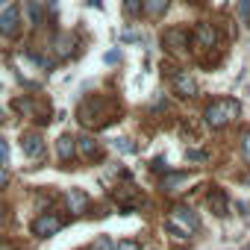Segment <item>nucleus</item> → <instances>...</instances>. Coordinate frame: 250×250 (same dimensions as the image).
Here are the masks:
<instances>
[{
	"label": "nucleus",
	"instance_id": "obj_1",
	"mask_svg": "<svg viewBox=\"0 0 250 250\" xmlns=\"http://www.w3.org/2000/svg\"><path fill=\"white\" fill-rule=\"evenodd\" d=\"M238 112H241V106H238L235 97H215L212 103H206L203 121L209 124L212 130H224V127H229V124L238 118Z\"/></svg>",
	"mask_w": 250,
	"mask_h": 250
},
{
	"label": "nucleus",
	"instance_id": "obj_2",
	"mask_svg": "<svg viewBox=\"0 0 250 250\" xmlns=\"http://www.w3.org/2000/svg\"><path fill=\"white\" fill-rule=\"evenodd\" d=\"M165 229L174 232V235H180V238H188L191 232L200 229V221H197V215L188 206H174L171 215H168V221H165Z\"/></svg>",
	"mask_w": 250,
	"mask_h": 250
},
{
	"label": "nucleus",
	"instance_id": "obj_3",
	"mask_svg": "<svg viewBox=\"0 0 250 250\" xmlns=\"http://www.w3.org/2000/svg\"><path fill=\"white\" fill-rule=\"evenodd\" d=\"M106 100L103 97H88L80 103V124H85V127H100V124H106Z\"/></svg>",
	"mask_w": 250,
	"mask_h": 250
},
{
	"label": "nucleus",
	"instance_id": "obj_4",
	"mask_svg": "<svg viewBox=\"0 0 250 250\" xmlns=\"http://www.w3.org/2000/svg\"><path fill=\"white\" fill-rule=\"evenodd\" d=\"M191 42H194V47H197V50H215V47H218V42H221L218 27H215V24H209V21L197 24V27H194V33H191Z\"/></svg>",
	"mask_w": 250,
	"mask_h": 250
},
{
	"label": "nucleus",
	"instance_id": "obj_5",
	"mask_svg": "<svg viewBox=\"0 0 250 250\" xmlns=\"http://www.w3.org/2000/svg\"><path fill=\"white\" fill-rule=\"evenodd\" d=\"M188 44H191V33L186 27H168L162 33V47L171 53H183V50H188Z\"/></svg>",
	"mask_w": 250,
	"mask_h": 250
},
{
	"label": "nucleus",
	"instance_id": "obj_6",
	"mask_svg": "<svg viewBox=\"0 0 250 250\" xmlns=\"http://www.w3.org/2000/svg\"><path fill=\"white\" fill-rule=\"evenodd\" d=\"M62 227H65V221H62L59 215H53V212H42V215L33 221V235H39V238H50V235H56Z\"/></svg>",
	"mask_w": 250,
	"mask_h": 250
},
{
	"label": "nucleus",
	"instance_id": "obj_7",
	"mask_svg": "<svg viewBox=\"0 0 250 250\" xmlns=\"http://www.w3.org/2000/svg\"><path fill=\"white\" fill-rule=\"evenodd\" d=\"M21 30V9L6 3L3 12H0V36H6V39H15Z\"/></svg>",
	"mask_w": 250,
	"mask_h": 250
},
{
	"label": "nucleus",
	"instance_id": "obj_8",
	"mask_svg": "<svg viewBox=\"0 0 250 250\" xmlns=\"http://www.w3.org/2000/svg\"><path fill=\"white\" fill-rule=\"evenodd\" d=\"M174 91L180 94V97H194L197 94V80L188 74V71H180V74H174Z\"/></svg>",
	"mask_w": 250,
	"mask_h": 250
},
{
	"label": "nucleus",
	"instance_id": "obj_9",
	"mask_svg": "<svg viewBox=\"0 0 250 250\" xmlns=\"http://www.w3.org/2000/svg\"><path fill=\"white\" fill-rule=\"evenodd\" d=\"M21 147H24V153H27L30 159H42V156H44V139H42L39 133H27V136L21 139Z\"/></svg>",
	"mask_w": 250,
	"mask_h": 250
},
{
	"label": "nucleus",
	"instance_id": "obj_10",
	"mask_svg": "<svg viewBox=\"0 0 250 250\" xmlns=\"http://www.w3.org/2000/svg\"><path fill=\"white\" fill-rule=\"evenodd\" d=\"M206 203H209V209L215 212V215H227V194H224V188H218V186H212L209 191H206Z\"/></svg>",
	"mask_w": 250,
	"mask_h": 250
},
{
	"label": "nucleus",
	"instance_id": "obj_11",
	"mask_svg": "<svg viewBox=\"0 0 250 250\" xmlns=\"http://www.w3.org/2000/svg\"><path fill=\"white\" fill-rule=\"evenodd\" d=\"M56 156H59L62 162H74V156H77V139L59 136V142H56Z\"/></svg>",
	"mask_w": 250,
	"mask_h": 250
},
{
	"label": "nucleus",
	"instance_id": "obj_12",
	"mask_svg": "<svg viewBox=\"0 0 250 250\" xmlns=\"http://www.w3.org/2000/svg\"><path fill=\"white\" fill-rule=\"evenodd\" d=\"M77 150H80V156H83V159H91V162H94V159H100V153H103V150H100V145H97L91 136H83V139L77 142Z\"/></svg>",
	"mask_w": 250,
	"mask_h": 250
},
{
	"label": "nucleus",
	"instance_id": "obj_13",
	"mask_svg": "<svg viewBox=\"0 0 250 250\" xmlns=\"http://www.w3.org/2000/svg\"><path fill=\"white\" fill-rule=\"evenodd\" d=\"M85 206H88V197L83 194V188H71V191H68V209H71L74 215H80Z\"/></svg>",
	"mask_w": 250,
	"mask_h": 250
},
{
	"label": "nucleus",
	"instance_id": "obj_14",
	"mask_svg": "<svg viewBox=\"0 0 250 250\" xmlns=\"http://www.w3.org/2000/svg\"><path fill=\"white\" fill-rule=\"evenodd\" d=\"M24 12H27V18H30V24L33 27H39L42 24V3H36V0H27V3H24Z\"/></svg>",
	"mask_w": 250,
	"mask_h": 250
},
{
	"label": "nucleus",
	"instance_id": "obj_15",
	"mask_svg": "<svg viewBox=\"0 0 250 250\" xmlns=\"http://www.w3.org/2000/svg\"><path fill=\"white\" fill-rule=\"evenodd\" d=\"M168 6H171V0H145V12H147L150 18H159Z\"/></svg>",
	"mask_w": 250,
	"mask_h": 250
},
{
	"label": "nucleus",
	"instance_id": "obj_16",
	"mask_svg": "<svg viewBox=\"0 0 250 250\" xmlns=\"http://www.w3.org/2000/svg\"><path fill=\"white\" fill-rule=\"evenodd\" d=\"M238 147H241V159L250 165V127H244L238 133Z\"/></svg>",
	"mask_w": 250,
	"mask_h": 250
},
{
	"label": "nucleus",
	"instance_id": "obj_17",
	"mask_svg": "<svg viewBox=\"0 0 250 250\" xmlns=\"http://www.w3.org/2000/svg\"><path fill=\"white\" fill-rule=\"evenodd\" d=\"M124 9H127V15H139L142 12V0H127Z\"/></svg>",
	"mask_w": 250,
	"mask_h": 250
},
{
	"label": "nucleus",
	"instance_id": "obj_18",
	"mask_svg": "<svg viewBox=\"0 0 250 250\" xmlns=\"http://www.w3.org/2000/svg\"><path fill=\"white\" fill-rule=\"evenodd\" d=\"M91 250H112V241H109L106 235H100V238L91 244Z\"/></svg>",
	"mask_w": 250,
	"mask_h": 250
},
{
	"label": "nucleus",
	"instance_id": "obj_19",
	"mask_svg": "<svg viewBox=\"0 0 250 250\" xmlns=\"http://www.w3.org/2000/svg\"><path fill=\"white\" fill-rule=\"evenodd\" d=\"M6 159H9V145H6V139H0V165Z\"/></svg>",
	"mask_w": 250,
	"mask_h": 250
},
{
	"label": "nucleus",
	"instance_id": "obj_20",
	"mask_svg": "<svg viewBox=\"0 0 250 250\" xmlns=\"http://www.w3.org/2000/svg\"><path fill=\"white\" fill-rule=\"evenodd\" d=\"M6 186H9V171H6L3 165H0V191H3Z\"/></svg>",
	"mask_w": 250,
	"mask_h": 250
},
{
	"label": "nucleus",
	"instance_id": "obj_21",
	"mask_svg": "<svg viewBox=\"0 0 250 250\" xmlns=\"http://www.w3.org/2000/svg\"><path fill=\"white\" fill-rule=\"evenodd\" d=\"M115 147H118V150H124V153L133 150V145H127V139H118V142H115Z\"/></svg>",
	"mask_w": 250,
	"mask_h": 250
},
{
	"label": "nucleus",
	"instance_id": "obj_22",
	"mask_svg": "<svg viewBox=\"0 0 250 250\" xmlns=\"http://www.w3.org/2000/svg\"><path fill=\"white\" fill-rule=\"evenodd\" d=\"M121 250H136V244H133V241H124V244H121Z\"/></svg>",
	"mask_w": 250,
	"mask_h": 250
},
{
	"label": "nucleus",
	"instance_id": "obj_23",
	"mask_svg": "<svg viewBox=\"0 0 250 250\" xmlns=\"http://www.w3.org/2000/svg\"><path fill=\"white\" fill-rule=\"evenodd\" d=\"M0 250H15V247H12L9 241H0Z\"/></svg>",
	"mask_w": 250,
	"mask_h": 250
},
{
	"label": "nucleus",
	"instance_id": "obj_24",
	"mask_svg": "<svg viewBox=\"0 0 250 250\" xmlns=\"http://www.w3.org/2000/svg\"><path fill=\"white\" fill-rule=\"evenodd\" d=\"M44 3H47V6H50V12H53V9H56V0H44Z\"/></svg>",
	"mask_w": 250,
	"mask_h": 250
},
{
	"label": "nucleus",
	"instance_id": "obj_25",
	"mask_svg": "<svg viewBox=\"0 0 250 250\" xmlns=\"http://www.w3.org/2000/svg\"><path fill=\"white\" fill-rule=\"evenodd\" d=\"M6 3H9V0H0V6H6Z\"/></svg>",
	"mask_w": 250,
	"mask_h": 250
},
{
	"label": "nucleus",
	"instance_id": "obj_26",
	"mask_svg": "<svg viewBox=\"0 0 250 250\" xmlns=\"http://www.w3.org/2000/svg\"><path fill=\"white\" fill-rule=\"evenodd\" d=\"M0 221H3V209H0Z\"/></svg>",
	"mask_w": 250,
	"mask_h": 250
},
{
	"label": "nucleus",
	"instance_id": "obj_27",
	"mask_svg": "<svg viewBox=\"0 0 250 250\" xmlns=\"http://www.w3.org/2000/svg\"><path fill=\"white\" fill-rule=\"evenodd\" d=\"M241 250H250V244H247V247H241Z\"/></svg>",
	"mask_w": 250,
	"mask_h": 250
}]
</instances>
